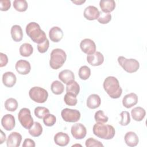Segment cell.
I'll return each mask as SVG.
<instances>
[{"label": "cell", "mask_w": 147, "mask_h": 147, "mask_svg": "<svg viewBox=\"0 0 147 147\" xmlns=\"http://www.w3.org/2000/svg\"><path fill=\"white\" fill-rule=\"evenodd\" d=\"M103 86L105 91L111 98H119L122 93L119 81L114 76L107 77L103 82Z\"/></svg>", "instance_id": "cell-1"}, {"label": "cell", "mask_w": 147, "mask_h": 147, "mask_svg": "<svg viewBox=\"0 0 147 147\" xmlns=\"http://www.w3.org/2000/svg\"><path fill=\"white\" fill-rule=\"evenodd\" d=\"M26 33L34 42L38 44L44 42L47 38L45 33L35 22H31L26 25Z\"/></svg>", "instance_id": "cell-2"}, {"label": "cell", "mask_w": 147, "mask_h": 147, "mask_svg": "<svg viewBox=\"0 0 147 147\" xmlns=\"http://www.w3.org/2000/svg\"><path fill=\"white\" fill-rule=\"evenodd\" d=\"M92 131L94 135L105 140L113 138L115 134V129L113 126L100 122H96L94 125Z\"/></svg>", "instance_id": "cell-3"}, {"label": "cell", "mask_w": 147, "mask_h": 147, "mask_svg": "<svg viewBox=\"0 0 147 147\" xmlns=\"http://www.w3.org/2000/svg\"><path fill=\"white\" fill-rule=\"evenodd\" d=\"M67 59L66 53L61 49L56 48L52 51L49 60L50 67L54 69L61 67Z\"/></svg>", "instance_id": "cell-4"}, {"label": "cell", "mask_w": 147, "mask_h": 147, "mask_svg": "<svg viewBox=\"0 0 147 147\" xmlns=\"http://www.w3.org/2000/svg\"><path fill=\"white\" fill-rule=\"evenodd\" d=\"M117 60L119 65L128 73L135 72L140 67L139 62L134 59H127L123 56H119Z\"/></svg>", "instance_id": "cell-5"}, {"label": "cell", "mask_w": 147, "mask_h": 147, "mask_svg": "<svg viewBox=\"0 0 147 147\" xmlns=\"http://www.w3.org/2000/svg\"><path fill=\"white\" fill-rule=\"evenodd\" d=\"M29 95L32 100L34 102L42 103L48 99V91L40 87H33L29 91Z\"/></svg>", "instance_id": "cell-6"}, {"label": "cell", "mask_w": 147, "mask_h": 147, "mask_svg": "<svg viewBox=\"0 0 147 147\" xmlns=\"http://www.w3.org/2000/svg\"><path fill=\"white\" fill-rule=\"evenodd\" d=\"M18 120L21 125L26 129H29L33 125V119L31 115L30 111L28 108L21 109L18 114Z\"/></svg>", "instance_id": "cell-7"}, {"label": "cell", "mask_w": 147, "mask_h": 147, "mask_svg": "<svg viewBox=\"0 0 147 147\" xmlns=\"http://www.w3.org/2000/svg\"><path fill=\"white\" fill-rule=\"evenodd\" d=\"M62 118L67 122H76L80 118V113L76 109H64L61 112Z\"/></svg>", "instance_id": "cell-8"}, {"label": "cell", "mask_w": 147, "mask_h": 147, "mask_svg": "<svg viewBox=\"0 0 147 147\" xmlns=\"http://www.w3.org/2000/svg\"><path fill=\"white\" fill-rule=\"evenodd\" d=\"M71 131L74 138L77 140L84 138L86 137L87 133L86 127L80 123L73 125L71 127Z\"/></svg>", "instance_id": "cell-9"}, {"label": "cell", "mask_w": 147, "mask_h": 147, "mask_svg": "<svg viewBox=\"0 0 147 147\" xmlns=\"http://www.w3.org/2000/svg\"><path fill=\"white\" fill-rule=\"evenodd\" d=\"M80 47L82 51L88 55L93 54L96 51V45L94 41L90 38L83 40L80 42Z\"/></svg>", "instance_id": "cell-10"}, {"label": "cell", "mask_w": 147, "mask_h": 147, "mask_svg": "<svg viewBox=\"0 0 147 147\" xmlns=\"http://www.w3.org/2000/svg\"><path fill=\"white\" fill-rule=\"evenodd\" d=\"M22 141V136L17 132L11 133L6 140L7 147H18Z\"/></svg>", "instance_id": "cell-11"}, {"label": "cell", "mask_w": 147, "mask_h": 147, "mask_svg": "<svg viewBox=\"0 0 147 147\" xmlns=\"http://www.w3.org/2000/svg\"><path fill=\"white\" fill-rule=\"evenodd\" d=\"M15 68L17 72L21 75H27L30 72L31 69L30 63L22 59L17 61Z\"/></svg>", "instance_id": "cell-12"}, {"label": "cell", "mask_w": 147, "mask_h": 147, "mask_svg": "<svg viewBox=\"0 0 147 147\" xmlns=\"http://www.w3.org/2000/svg\"><path fill=\"white\" fill-rule=\"evenodd\" d=\"M87 60L92 66H98L103 63L104 56L100 52H95L92 55H87Z\"/></svg>", "instance_id": "cell-13"}, {"label": "cell", "mask_w": 147, "mask_h": 147, "mask_svg": "<svg viewBox=\"0 0 147 147\" xmlns=\"http://www.w3.org/2000/svg\"><path fill=\"white\" fill-rule=\"evenodd\" d=\"M99 13L100 11L98 10L97 7L90 5L85 8L83 15L87 20L92 21L98 19L99 16Z\"/></svg>", "instance_id": "cell-14"}, {"label": "cell", "mask_w": 147, "mask_h": 147, "mask_svg": "<svg viewBox=\"0 0 147 147\" xmlns=\"http://www.w3.org/2000/svg\"><path fill=\"white\" fill-rule=\"evenodd\" d=\"M1 124L5 130L7 131L11 130L16 125L14 117L10 114L5 115L1 119Z\"/></svg>", "instance_id": "cell-15"}, {"label": "cell", "mask_w": 147, "mask_h": 147, "mask_svg": "<svg viewBox=\"0 0 147 147\" xmlns=\"http://www.w3.org/2000/svg\"><path fill=\"white\" fill-rule=\"evenodd\" d=\"M64 33L61 29L58 26H53L49 32V37L51 40L54 42H59L63 37Z\"/></svg>", "instance_id": "cell-16"}, {"label": "cell", "mask_w": 147, "mask_h": 147, "mask_svg": "<svg viewBox=\"0 0 147 147\" xmlns=\"http://www.w3.org/2000/svg\"><path fill=\"white\" fill-rule=\"evenodd\" d=\"M138 102V96L133 92L126 95L122 99V104L124 107L129 109L136 105Z\"/></svg>", "instance_id": "cell-17"}, {"label": "cell", "mask_w": 147, "mask_h": 147, "mask_svg": "<svg viewBox=\"0 0 147 147\" xmlns=\"http://www.w3.org/2000/svg\"><path fill=\"white\" fill-rule=\"evenodd\" d=\"M17 78L12 72H6L2 75V82L7 87H12L16 83Z\"/></svg>", "instance_id": "cell-18"}, {"label": "cell", "mask_w": 147, "mask_h": 147, "mask_svg": "<svg viewBox=\"0 0 147 147\" xmlns=\"http://www.w3.org/2000/svg\"><path fill=\"white\" fill-rule=\"evenodd\" d=\"M54 141L60 146H64L68 144L69 137L68 135L63 132H58L54 136Z\"/></svg>", "instance_id": "cell-19"}, {"label": "cell", "mask_w": 147, "mask_h": 147, "mask_svg": "<svg viewBox=\"0 0 147 147\" xmlns=\"http://www.w3.org/2000/svg\"><path fill=\"white\" fill-rule=\"evenodd\" d=\"M124 140L126 145L130 147L137 146L139 142L137 135L133 131L127 132L125 135Z\"/></svg>", "instance_id": "cell-20"}, {"label": "cell", "mask_w": 147, "mask_h": 147, "mask_svg": "<svg viewBox=\"0 0 147 147\" xmlns=\"http://www.w3.org/2000/svg\"><path fill=\"white\" fill-rule=\"evenodd\" d=\"M99 6L102 12L109 13L115 9V2L114 0H101Z\"/></svg>", "instance_id": "cell-21"}, {"label": "cell", "mask_w": 147, "mask_h": 147, "mask_svg": "<svg viewBox=\"0 0 147 147\" xmlns=\"http://www.w3.org/2000/svg\"><path fill=\"white\" fill-rule=\"evenodd\" d=\"M101 103L100 96L95 94L90 95L87 99V106L88 108L95 109L98 108Z\"/></svg>", "instance_id": "cell-22"}, {"label": "cell", "mask_w": 147, "mask_h": 147, "mask_svg": "<svg viewBox=\"0 0 147 147\" xmlns=\"http://www.w3.org/2000/svg\"><path fill=\"white\" fill-rule=\"evenodd\" d=\"M59 79L65 84L74 80L75 75L73 72L69 69H64L59 74Z\"/></svg>", "instance_id": "cell-23"}, {"label": "cell", "mask_w": 147, "mask_h": 147, "mask_svg": "<svg viewBox=\"0 0 147 147\" xmlns=\"http://www.w3.org/2000/svg\"><path fill=\"white\" fill-rule=\"evenodd\" d=\"M11 36L16 42H20L23 38V32L21 27L18 25H14L11 28Z\"/></svg>", "instance_id": "cell-24"}, {"label": "cell", "mask_w": 147, "mask_h": 147, "mask_svg": "<svg viewBox=\"0 0 147 147\" xmlns=\"http://www.w3.org/2000/svg\"><path fill=\"white\" fill-rule=\"evenodd\" d=\"M146 111L141 107H136L133 108L131 111V115L134 120L136 121H141L145 117Z\"/></svg>", "instance_id": "cell-25"}, {"label": "cell", "mask_w": 147, "mask_h": 147, "mask_svg": "<svg viewBox=\"0 0 147 147\" xmlns=\"http://www.w3.org/2000/svg\"><path fill=\"white\" fill-rule=\"evenodd\" d=\"M80 91V86L75 80H72L67 84L66 92L75 96H77Z\"/></svg>", "instance_id": "cell-26"}, {"label": "cell", "mask_w": 147, "mask_h": 147, "mask_svg": "<svg viewBox=\"0 0 147 147\" xmlns=\"http://www.w3.org/2000/svg\"><path fill=\"white\" fill-rule=\"evenodd\" d=\"M33 52V48L29 43L22 44L20 48V53L22 56L29 57Z\"/></svg>", "instance_id": "cell-27"}, {"label": "cell", "mask_w": 147, "mask_h": 147, "mask_svg": "<svg viewBox=\"0 0 147 147\" xmlns=\"http://www.w3.org/2000/svg\"><path fill=\"white\" fill-rule=\"evenodd\" d=\"M42 133V127L38 122H34L33 126L29 129V133L33 137L40 136Z\"/></svg>", "instance_id": "cell-28"}, {"label": "cell", "mask_w": 147, "mask_h": 147, "mask_svg": "<svg viewBox=\"0 0 147 147\" xmlns=\"http://www.w3.org/2000/svg\"><path fill=\"white\" fill-rule=\"evenodd\" d=\"M51 89L54 94L60 95L63 92L64 90V87L61 82L59 80H55L52 83Z\"/></svg>", "instance_id": "cell-29"}, {"label": "cell", "mask_w": 147, "mask_h": 147, "mask_svg": "<svg viewBox=\"0 0 147 147\" xmlns=\"http://www.w3.org/2000/svg\"><path fill=\"white\" fill-rule=\"evenodd\" d=\"M13 5L14 8L20 12L25 11L28 7V2L25 0H15Z\"/></svg>", "instance_id": "cell-30"}, {"label": "cell", "mask_w": 147, "mask_h": 147, "mask_svg": "<svg viewBox=\"0 0 147 147\" xmlns=\"http://www.w3.org/2000/svg\"><path fill=\"white\" fill-rule=\"evenodd\" d=\"M18 102L14 98H10L7 99L5 102V109L9 111H14L18 107Z\"/></svg>", "instance_id": "cell-31"}, {"label": "cell", "mask_w": 147, "mask_h": 147, "mask_svg": "<svg viewBox=\"0 0 147 147\" xmlns=\"http://www.w3.org/2000/svg\"><path fill=\"white\" fill-rule=\"evenodd\" d=\"M79 78L82 79V80H87L89 78V77L91 75V69L90 68L86 66V65H83L79 69Z\"/></svg>", "instance_id": "cell-32"}, {"label": "cell", "mask_w": 147, "mask_h": 147, "mask_svg": "<svg viewBox=\"0 0 147 147\" xmlns=\"http://www.w3.org/2000/svg\"><path fill=\"white\" fill-rule=\"evenodd\" d=\"M64 100L66 105L68 106H75L78 102L76 96L69 93L65 94L64 97Z\"/></svg>", "instance_id": "cell-33"}, {"label": "cell", "mask_w": 147, "mask_h": 147, "mask_svg": "<svg viewBox=\"0 0 147 147\" xmlns=\"http://www.w3.org/2000/svg\"><path fill=\"white\" fill-rule=\"evenodd\" d=\"M34 114L39 119L43 118L47 114L49 113V110L48 109L45 107L38 106L34 109Z\"/></svg>", "instance_id": "cell-34"}, {"label": "cell", "mask_w": 147, "mask_h": 147, "mask_svg": "<svg viewBox=\"0 0 147 147\" xmlns=\"http://www.w3.org/2000/svg\"><path fill=\"white\" fill-rule=\"evenodd\" d=\"M94 118L96 122H100V123H103L107 122L109 119L108 117L106 116L104 112L102 110L97 111L95 113Z\"/></svg>", "instance_id": "cell-35"}, {"label": "cell", "mask_w": 147, "mask_h": 147, "mask_svg": "<svg viewBox=\"0 0 147 147\" xmlns=\"http://www.w3.org/2000/svg\"><path fill=\"white\" fill-rule=\"evenodd\" d=\"M56 121V117L51 114H47L44 118H43V122L44 125L47 126H52L54 125Z\"/></svg>", "instance_id": "cell-36"}, {"label": "cell", "mask_w": 147, "mask_h": 147, "mask_svg": "<svg viewBox=\"0 0 147 147\" xmlns=\"http://www.w3.org/2000/svg\"><path fill=\"white\" fill-rule=\"evenodd\" d=\"M98 21L102 24H106L111 20V15L110 13H106L100 11L99 16L97 19Z\"/></svg>", "instance_id": "cell-37"}, {"label": "cell", "mask_w": 147, "mask_h": 147, "mask_svg": "<svg viewBox=\"0 0 147 147\" xmlns=\"http://www.w3.org/2000/svg\"><path fill=\"white\" fill-rule=\"evenodd\" d=\"M120 116L121 117V119L119 121V124L122 126H126L130 122V114L128 111H123L121 113Z\"/></svg>", "instance_id": "cell-38"}, {"label": "cell", "mask_w": 147, "mask_h": 147, "mask_svg": "<svg viewBox=\"0 0 147 147\" xmlns=\"http://www.w3.org/2000/svg\"><path fill=\"white\" fill-rule=\"evenodd\" d=\"M85 145L87 147H91V146H103V145L99 141L93 138H88L85 142Z\"/></svg>", "instance_id": "cell-39"}, {"label": "cell", "mask_w": 147, "mask_h": 147, "mask_svg": "<svg viewBox=\"0 0 147 147\" xmlns=\"http://www.w3.org/2000/svg\"><path fill=\"white\" fill-rule=\"evenodd\" d=\"M49 41L48 39L47 38V40L44 42L38 44L37 50L40 53H44L47 51L49 48Z\"/></svg>", "instance_id": "cell-40"}, {"label": "cell", "mask_w": 147, "mask_h": 147, "mask_svg": "<svg viewBox=\"0 0 147 147\" xmlns=\"http://www.w3.org/2000/svg\"><path fill=\"white\" fill-rule=\"evenodd\" d=\"M11 6L10 0H2L0 2V10L1 11H7Z\"/></svg>", "instance_id": "cell-41"}, {"label": "cell", "mask_w": 147, "mask_h": 147, "mask_svg": "<svg viewBox=\"0 0 147 147\" xmlns=\"http://www.w3.org/2000/svg\"><path fill=\"white\" fill-rule=\"evenodd\" d=\"M0 67L5 66L8 63V58L6 54L0 53Z\"/></svg>", "instance_id": "cell-42"}, {"label": "cell", "mask_w": 147, "mask_h": 147, "mask_svg": "<svg viewBox=\"0 0 147 147\" xmlns=\"http://www.w3.org/2000/svg\"><path fill=\"white\" fill-rule=\"evenodd\" d=\"M36 146L34 141L30 138H26L22 144L23 147H34Z\"/></svg>", "instance_id": "cell-43"}, {"label": "cell", "mask_w": 147, "mask_h": 147, "mask_svg": "<svg viewBox=\"0 0 147 147\" xmlns=\"http://www.w3.org/2000/svg\"><path fill=\"white\" fill-rule=\"evenodd\" d=\"M6 135L3 132L2 130H1V138H0V144H3V142L6 140Z\"/></svg>", "instance_id": "cell-44"}, {"label": "cell", "mask_w": 147, "mask_h": 147, "mask_svg": "<svg viewBox=\"0 0 147 147\" xmlns=\"http://www.w3.org/2000/svg\"><path fill=\"white\" fill-rule=\"evenodd\" d=\"M72 2L78 5H80L81 4L84 3L86 2V1H81V0H79V1H72Z\"/></svg>", "instance_id": "cell-45"}]
</instances>
